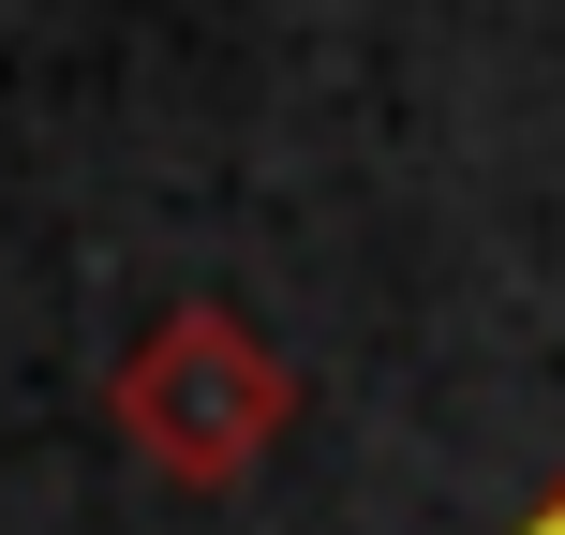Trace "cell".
<instances>
[{
  "instance_id": "obj_1",
  "label": "cell",
  "mask_w": 565,
  "mask_h": 535,
  "mask_svg": "<svg viewBox=\"0 0 565 535\" xmlns=\"http://www.w3.org/2000/svg\"><path fill=\"white\" fill-rule=\"evenodd\" d=\"M224 357H238V328H164L149 372H135V431L179 461V477H224V461L268 431V387L224 372Z\"/></svg>"
},
{
  "instance_id": "obj_2",
  "label": "cell",
  "mask_w": 565,
  "mask_h": 535,
  "mask_svg": "<svg viewBox=\"0 0 565 535\" xmlns=\"http://www.w3.org/2000/svg\"><path fill=\"white\" fill-rule=\"evenodd\" d=\"M521 535H565V477H551V491H536V506H521Z\"/></svg>"
}]
</instances>
